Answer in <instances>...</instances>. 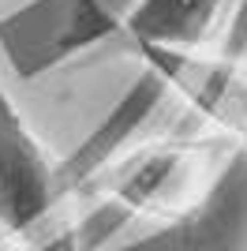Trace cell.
I'll return each mask as SVG.
<instances>
[{"mask_svg":"<svg viewBox=\"0 0 247 251\" xmlns=\"http://www.w3.org/2000/svg\"><path fill=\"white\" fill-rule=\"evenodd\" d=\"M236 157H240L236 150L169 131L157 143H150L120 173V180L109 188L94 221L113 218L109 236L120 225H139V229H150V232L187 229L214 202L217 184Z\"/></svg>","mask_w":247,"mask_h":251,"instance_id":"cell-1","label":"cell"},{"mask_svg":"<svg viewBox=\"0 0 247 251\" xmlns=\"http://www.w3.org/2000/svg\"><path fill=\"white\" fill-rule=\"evenodd\" d=\"M60 161L0 75V221L34 251H72L60 236Z\"/></svg>","mask_w":247,"mask_h":251,"instance_id":"cell-2","label":"cell"},{"mask_svg":"<svg viewBox=\"0 0 247 251\" xmlns=\"http://www.w3.org/2000/svg\"><path fill=\"white\" fill-rule=\"evenodd\" d=\"M0 251H34V244L26 236H19L15 229H8L4 221H0Z\"/></svg>","mask_w":247,"mask_h":251,"instance_id":"cell-3","label":"cell"}]
</instances>
